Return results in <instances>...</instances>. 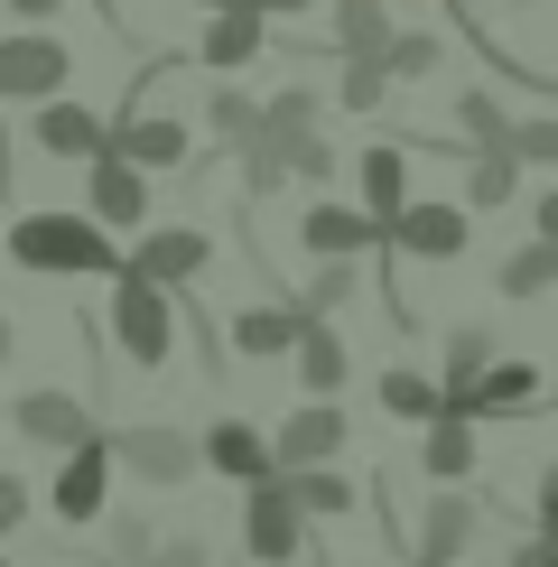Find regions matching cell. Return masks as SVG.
<instances>
[{
    "label": "cell",
    "instance_id": "cell-3",
    "mask_svg": "<svg viewBox=\"0 0 558 567\" xmlns=\"http://www.w3.org/2000/svg\"><path fill=\"white\" fill-rule=\"evenodd\" d=\"M112 326H122V353H131V363H168V289H149V279L122 270Z\"/></svg>",
    "mask_w": 558,
    "mask_h": 567
},
{
    "label": "cell",
    "instance_id": "cell-21",
    "mask_svg": "<svg viewBox=\"0 0 558 567\" xmlns=\"http://www.w3.org/2000/svg\"><path fill=\"white\" fill-rule=\"evenodd\" d=\"M205 56L215 65H251L261 56V10H224L215 29H205Z\"/></svg>",
    "mask_w": 558,
    "mask_h": 567
},
{
    "label": "cell",
    "instance_id": "cell-10",
    "mask_svg": "<svg viewBox=\"0 0 558 567\" xmlns=\"http://www.w3.org/2000/svg\"><path fill=\"white\" fill-rule=\"evenodd\" d=\"M19 429H29L38 446H84V437H93V419H84L65 391H29V400H19Z\"/></svg>",
    "mask_w": 558,
    "mask_h": 567
},
{
    "label": "cell",
    "instance_id": "cell-11",
    "mask_svg": "<svg viewBox=\"0 0 558 567\" xmlns=\"http://www.w3.org/2000/svg\"><path fill=\"white\" fill-rule=\"evenodd\" d=\"M38 150H46V158H103V122L75 112V103H46V112H38Z\"/></svg>",
    "mask_w": 558,
    "mask_h": 567
},
{
    "label": "cell",
    "instance_id": "cell-27",
    "mask_svg": "<svg viewBox=\"0 0 558 567\" xmlns=\"http://www.w3.org/2000/svg\"><path fill=\"white\" fill-rule=\"evenodd\" d=\"M428 65H437V38H382L372 75H428Z\"/></svg>",
    "mask_w": 558,
    "mask_h": 567
},
{
    "label": "cell",
    "instance_id": "cell-36",
    "mask_svg": "<svg viewBox=\"0 0 558 567\" xmlns=\"http://www.w3.org/2000/svg\"><path fill=\"white\" fill-rule=\"evenodd\" d=\"M10 10H19V19H46V10H56V0H10Z\"/></svg>",
    "mask_w": 558,
    "mask_h": 567
},
{
    "label": "cell",
    "instance_id": "cell-34",
    "mask_svg": "<svg viewBox=\"0 0 558 567\" xmlns=\"http://www.w3.org/2000/svg\"><path fill=\"white\" fill-rule=\"evenodd\" d=\"M112 549H122V558L140 567V558H149V522H122V530H112Z\"/></svg>",
    "mask_w": 558,
    "mask_h": 567
},
{
    "label": "cell",
    "instance_id": "cell-33",
    "mask_svg": "<svg viewBox=\"0 0 558 567\" xmlns=\"http://www.w3.org/2000/svg\"><path fill=\"white\" fill-rule=\"evenodd\" d=\"M19 522H29V484L0 475V530H19Z\"/></svg>",
    "mask_w": 558,
    "mask_h": 567
},
{
    "label": "cell",
    "instance_id": "cell-32",
    "mask_svg": "<svg viewBox=\"0 0 558 567\" xmlns=\"http://www.w3.org/2000/svg\"><path fill=\"white\" fill-rule=\"evenodd\" d=\"M344 103L372 112V103H382V75H372V65H344Z\"/></svg>",
    "mask_w": 558,
    "mask_h": 567
},
{
    "label": "cell",
    "instance_id": "cell-6",
    "mask_svg": "<svg viewBox=\"0 0 558 567\" xmlns=\"http://www.w3.org/2000/svg\"><path fill=\"white\" fill-rule=\"evenodd\" d=\"M382 243L418 251V261H456V251H465V215H456V205H401V215L382 224Z\"/></svg>",
    "mask_w": 558,
    "mask_h": 567
},
{
    "label": "cell",
    "instance_id": "cell-7",
    "mask_svg": "<svg viewBox=\"0 0 558 567\" xmlns=\"http://www.w3.org/2000/svg\"><path fill=\"white\" fill-rule=\"evenodd\" d=\"M242 539H251V558H261V567H279V558H298V512H289V493H279V484H251Z\"/></svg>",
    "mask_w": 558,
    "mask_h": 567
},
{
    "label": "cell",
    "instance_id": "cell-18",
    "mask_svg": "<svg viewBox=\"0 0 558 567\" xmlns=\"http://www.w3.org/2000/svg\"><path fill=\"white\" fill-rule=\"evenodd\" d=\"M401 186H410V158H401V150H363V196H372L363 224H372V233L401 215Z\"/></svg>",
    "mask_w": 558,
    "mask_h": 567
},
{
    "label": "cell",
    "instance_id": "cell-29",
    "mask_svg": "<svg viewBox=\"0 0 558 567\" xmlns=\"http://www.w3.org/2000/svg\"><path fill=\"white\" fill-rule=\"evenodd\" d=\"M503 158H512V168H521V158H558V122H512Z\"/></svg>",
    "mask_w": 558,
    "mask_h": 567
},
{
    "label": "cell",
    "instance_id": "cell-15",
    "mask_svg": "<svg viewBox=\"0 0 558 567\" xmlns=\"http://www.w3.org/2000/svg\"><path fill=\"white\" fill-rule=\"evenodd\" d=\"M93 215H103V224H140V215H149V196H140V177L122 168V158H93Z\"/></svg>",
    "mask_w": 558,
    "mask_h": 567
},
{
    "label": "cell",
    "instance_id": "cell-20",
    "mask_svg": "<svg viewBox=\"0 0 558 567\" xmlns=\"http://www.w3.org/2000/svg\"><path fill=\"white\" fill-rule=\"evenodd\" d=\"M298 382H308V391H335V382H344V344H335V326H298Z\"/></svg>",
    "mask_w": 558,
    "mask_h": 567
},
{
    "label": "cell",
    "instance_id": "cell-16",
    "mask_svg": "<svg viewBox=\"0 0 558 567\" xmlns=\"http://www.w3.org/2000/svg\"><path fill=\"white\" fill-rule=\"evenodd\" d=\"M205 456H215L224 475H242V484H270V446H261V429H242V419H224V429L205 437Z\"/></svg>",
    "mask_w": 558,
    "mask_h": 567
},
{
    "label": "cell",
    "instance_id": "cell-30",
    "mask_svg": "<svg viewBox=\"0 0 558 567\" xmlns=\"http://www.w3.org/2000/svg\"><path fill=\"white\" fill-rule=\"evenodd\" d=\"M215 131H224V140H251V131H261V112H251V93H215Z\"/></svg>",
    "mask_w": 558,
    "mask_h": 567
},
{
    "label": "cell",
    "instance_id": "cell-31",
    "mask_svg": "<svg viewBox=\"0 0 558 567\" xmlns=\"http://www.w3.org/2000/svg\"><path fill=\"white\" fill-rule=\"evenodd\" d=\"M279 177H289V168H279V150H270V140H251V150H242V186H251V196H270Z\"/></svg>",
    "mask_w": 558,
    "mask_h": 567
},
{
    "label": "cell",
    "instance_id": "cell-22",
    "mask_svg": "<svg viewBox=\"0 0 558 567\" xmlns=\"http://www.w3.org/2000/svg\"><path fill=\"white\" fill-rule=\"evenodd\" d=\"M475 456H484V446H475V429H465V419H437V429H428V475H475Z\"/></svg>",
    "mask_w": 558,
    "mask_h": 567
},
{
    "label": "cell",
    "instance_id": "cell-37",
    "mask_svg": "<svg viewBox=\"0 0 558 567\" xmlns=\"http://www.w3.org/2000/svg\"><path fill=\"white\" fill-rule=\"evenodd\" d=\"M251 10H317V0H251Z\"/></svg>",
    "mask_w": 558,
    "mask_h": 567
},
{
    "label": "cell",
    "instance_id": "cell-14",
    "mask_svg": "<svg viewBox=\"0 0 558 567\" xmlns=\"http://www.w3.org/2000/svg\"><path fill=\"white\" fill-rule=\"evenodd\" d=\"M475 530H484V512L465 503V493H437V503H428V558H418V567H447Z\"/></svg>",
    "mask_w": 558,
    "mask_h": 567
},
{
    "label": "cell",
    "instance_id": "cell-38",
    "mask_svg": "<svg viewBox=\"0 0 558 567\" xmlns=\"http://www.w3.org/2000/svg\"><path fill=\"white\" fill-rule=\"evenodd\" d=\"M215 10H251V0H215Z\"/></svg>",
    "mask_w": 558,
    "mask_h": 567
},
{
    "label": "cell",
    "instance_id": "cell-8",
    "mask_svg": "<svg viewBox=\"0 0 558 567\" xmlns=\"http://www.w3.org/2000/svg\"><path fill=\"white\" fill-rule=\"evenodd\" d=\"M103 475H112V446L84 437L75 456H65V475H56V512L65 522H93V512H103Z\"/></svg>",
    "mask_w": 558,
    "mask_h": 567
},
{
    "label": "cell",
    "instance_id": "cell-4",
    "mask_svg": "<svg viewBox=\"0 0 558 567\" xmlns=\"http://www.w3.org/2000/svg\"><path fill=\"white\" fill-rule=\"evenodd\" d=\"M335 446H344V410L308 400V410L279 429V446H270V475H279V465H289V475H308V465H335Z\"/></svg>",
    "mask_w": 558,
    "mask_h": 567
},
{
    "label": "cell",
    "instance_id": "cell-1",
    "mask_svg": "<svg viewBox=\"0 0 558 567\" xmlns=\"http://www.w3.org/2000/svg\"><path fill=\"white\" fill-rule=\"evenodd\" d=\"M10 261H29V270H122V261H112V233L84 224V215H29V224H10Z\"/></svg>",
    "mask_w": 558,
    "mask_h": 567
},
{
    "label": "cell",
    "instance_id": "cell-12",
    "mask_svg": "<svg viewBox=\"0 0 558 567\" xmlns=\"http://www.w3.org/2000/svg\"><path fill=\"white\" fill-rule=\"evenodd\" d=\"M279 493H289V512H317V522H344L354 512V484L335 475V465H308V475H270Z\"/></svg>",
    "mask_w": 558,
    "mask_h": 567
},
{
    "label": "cell",
    "instance_id": "cell-5",
    "mask_svg": "<svg viewBox=\"0 0 558 567\" xmlns=\"http://www.w3.org/2000/svg\"><path fill=\"white\" fill-rule=\"evenodd\" d=\"M103 446H112V465H131V475H149V484H186L196 475V446H186L177 429H122Z\"/></svg>",
    "mask_w": 558,
    "mask_h": 567
},
{
    "label": "cell",
    "instance_id": "cell-39",
    "mask_svg": "<svg viewBox=\"0 0 558 567\" xmlns=\"http://www.w3.org/2000/svg\"><path fill=\"white\" fill-rule=\"evenodd\" d=\"M512 10H540V0H512Z\"/></svg>",
    "mask_w": 558,
    "mask_h": 567
},
{
    "label": "cell",
    "instance_id": "cell-24",
    "mask_svg": "<svg viewBox=\"0 0 558 567\" xmlns=\"http://www.w3.org/2000/svg\"><path fill=\"white\" fill-rule=\"evenodd\" d=\"M382 410L391 419H437V382H418V372H382Z\"/></svg>",
    "mask_w": 558,
    "mask_h": 567
},
{
    "label": "cell",
    "instance_id": "cell-28",
    "mask_svg": "<svg viewBox=\"0 0 558 567\" xmlns=\"http://www.w3.org/2000/svg\"><path fill=\"white\" fill-rule=\"evenodd\" d=\"M456 122L475 131L484 150H503V140H512V122H503V103H494V93H465V103H456Z\"/></svg>",
    "mask_w": 558,
    "mask_h": 567
},
{
    "label": "cell",
    "instance_id": "cell-19",
    "mask_svg": "<svg viewBox=\"0 0 558 567\" xmlns=\"http://www.w3.org/2000/svg\"><path fill=\"white\" fill-rule=\"evenodd\" d=\"M382 0H335V47H344V56H354V65H372V56H382Z\"/></svg>",
    "mask_w": 558,
    "mask_h": 567
},
{
    "label": "cell",
    "instance_id": "cell-2",
    "mask_svg": "<svg viewBox=\"0 0 558 567\" xmlns=\"http://www.w3.org/2000/svg\"><path fill=\"white\" fill-rule=\"evenodd\" d=\"M65 75H75V56L56 38H0V93L10 103H46Z\"/></svg>",
    "mask_w": 558,
    "mask_h": 567
},
{
    "label": "cell",
    "instance_id": "cell-26",
    "mask_svg": "<svg viewBox=\"0 0 558 567\" xmlns=\"http://www.w3.org/2000/svg\"><path fill=\"white\" fill-rule=\"evenodd\" d=\"M549 279H558V243H530V251H521V261H512V270H503V289H512V298H540V289H549Z\"/></svg>",
    "mask_w": 558,
    "mask_h": 567
},
{
    "label": "cell",
    "instance_id": "cell-35",
    "mask_svg": "<svg viewBox=\"0 0 558 567\" xmlns=\"http://www.w3.org/2000/svg\"><path fill=\"white\" fill-rule=\"evenodd\" d=\"M512 567H558V549H549V539H530V549L512 558Z\"/></svg>",
    "mask_w": 558,
    "mask_h": 567
},
{
    "label": "cell",
    "instance_id": "cell-23",
    "mask_svg": "<svg viewBox=\"0 0 558 567\" xmlns=\"http://www.w3.org/2000/svg\"><path fill=\"white\" fill-rule=\"evenodd\" d=\"M232 344L242 353H279V344H298V317L289 307H251V317H232Z\"/></svg>",
    "mask_w": 558,
    "mask_h": 567
},
{
    "label": "cell",
    "instance_id": "cell-25",
    "mask_svg": "<svg viewBox=\"0 0 558 567\" xmlns=\"http://www.w3.org/2000/svg\"><path fill=\"white\" fill-rule=\"evenodd\" d=\"M512 177H521V168H512L503 150H484L475 168H465V205H503V196H512Z\"/></svg>",
    "mask_w": 558,
    "mask_h": 567
},
{
    "label": "cell",
    "instance_id": "cell-40",
    "mask_svg": "<svg viewBox=\"0 0 558 567\" xmlns=\"http://www.w3.org/2000/svg\"><path fill=\"white\" fill-rule=\"evenodd\" d=\"M0 353H10V326H0Z\"/></svg>",
    "mask_w": 558,
    "mask_h": 567
},
{
    "label": "cell",
    "instance_id": "cell-17",
    "mask_svg": "<svg viewBox=\"0 0 558 567\" xmlns=\"http://www.w3.org/2000/svg\"><path fill=\"white\" fill-rule=\"evenodd\" d=\"M298 233H308V251H317V261H354V251L372 243V224H363V215H344V205H317V215L298 224Z\"/></svg>",
    "mask_w": 558,
    "mask_h": 567
},
{
    "label": "cell",
    "instance_id": "cell-13",
    "mask_svg": "<svg viewBox=\"0 0 558 567\" xmlns=\"http://www.w3.org/2000/svg\"><path fill=\"white\" fill-rule=\"evenodd\" d=\"M112 158L140 177V168H177L186 158V122H131L122 140H112Z\"/></svg>",
    "mask_w": 558,
    "mask_h": 567
},
{
    "label": "cell",
    "instance_id": "cell-9",
    "mask_svg": "<svg viewBox=\"0 0 558 567\" xmlns=\"http://www.w3.org/2000/svg\"><path fill=\"white\" fill-rule=\"evenodd\" d=\"M196 270H205V233H149L140 261H131V279H149V289H177V279H196Z\"/></svg>",
    "mask_w": 558,
    "mask_h": 567
}]
</instances>
